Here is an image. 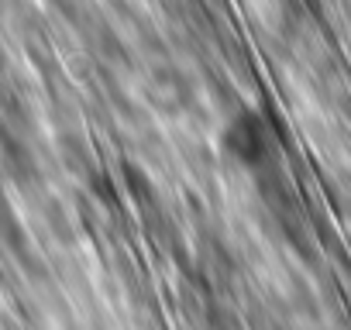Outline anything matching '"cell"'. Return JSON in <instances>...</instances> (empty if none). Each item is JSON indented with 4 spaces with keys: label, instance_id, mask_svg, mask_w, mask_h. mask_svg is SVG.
<instances>
[{
    "label": "cell",
    "instance_id": "1",
    "mask_svg": "<svg viewBox=\"0 0 351 330\" xmlns=\"http://www.w3.org/2000/svg\"><path fill=\"white\" fill-rule=\"evenodd\" d=\"M221 151L234 165H245V169L265 165L272 158V151H276L272 120L262 110H255V107H238L221 127Z\"/></svg>",
    "mask_w": 351,
    "mask_h": 330
}]
</instances>
